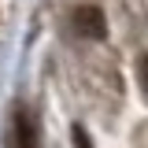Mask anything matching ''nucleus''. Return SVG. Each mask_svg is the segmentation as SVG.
I'll return each mask as SVG.
<instances>
[{
    "label": "nucleus",
    "mask_w": 148,
    "mask_h": 148,
    "mask_svg": "<svg viewBox=\"0 0 148 148\" xmlns=\"http://www.w3.org/2000/svg\"><path fill=\"white\" fill-rule=\"evenodd\" d=\"M71 26H74V34H78V37H89V41H104V37H108V18H104V11H100L96 4H82V8H74Z\"/></svg>",
    "instance_id": "f257e3e1"
},
{
    "label": "nucleus",
    "mask_w": 148,
    "mask_h": 148,
    "mask_svg": "<svg viewBox=\"0 0 148 148\" xmlns=\"http://www.w3.org/2000/svg\"><path fill=\"white\" fill-rule=\"evenodd\" d=\"M11 133H15V148H37V126H34V115H30L26 108L15 111Z\"/></svg>",
    "instance_id": "f03ea898"
},
{
    "label": "nucleus",
    "mask_w": 148,
    "mask_h": 148,
    "mask_svg": "<svg viewBox=\"0 0 148 148\" xmlns=\"http://www.w3.org/2000/svg\"><path fill=\"white\" fill-rule=\"evenodd\" d=\"M71 137H74V148H92V141H89V133H85V126H74V130H71Z\"/></svg>",
    "instance_id": "7ed1b4c3"
},
{
    "label": "nucleus",
    "mask_w": 148,
    "mask_h": 148,
    "mask_svg": "<svg viewBox=\"0 0 148 148\" xmlns=\"http://www.w3.org/2000/svg\"><path fill=\"white\" fill-rule=\"evenodd\" d=\"M137 78H141V89H145V96H148V56L141 59V67H137Z\"/></svg>",
    "instance_id": "20e7f679"
}]
</instances>
